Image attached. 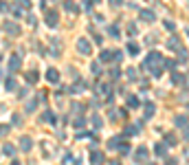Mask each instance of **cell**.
<instances>
[{"label": "cell", "mask_w": 189, "mask_h": 165, "mask_svg": "<svg viewBox=\"0 0 189 165\" xmlns=\"http://www.w3.org/2000/svg\"><path fill=\"white\" fill-rule=\"evenodd\" d=\"M27 79H29V84H35V82H37V70H29V73H27Z\"/></svg>", "instance_id": "obj_18"}, {"label": "cell", "mask_w": 189, "mask_h": 165, "mask_svg": "<svg viewBox=\"0 0 189 165\" xmlns=\"http://www.w3.org/2000/svg\"><path fill=\"white\" fill-rule=\"evenodd\" d=\"M167 49H172V51H176V49H178V38H176V35H174V38L169 40V44H167Z\"/></svg>", "instance_id": "obj_20"}, {"label": "cell", "mask_w": 189, "mask_h": 165, "mask_svg": "<svg viewBox=\"0 0 189 165\" xmlns=\"http://www.w3.org/2000/svg\"><path fill=\"white\" fill-rule=\"evenodd\" d=\"M5 31L9 35H20V27L15 25V22H5Z\"/></svg>", "instance_id": "obj_3"}, {"label": "cell", "mask_w": 189, "mask_h": 165, "mask_svg": "<svg viewBox=\"0 0 189 165\" xmlns=\"http://www.w3.org/2000/svg\"><path fill=\"white\" fill-rule=\"evenodd\" d=\"M128 108H138V99L132 95V97H128Z\"/></svg>", "instance_id": "obj_19"}, {"label": "cell", "mask_w": 189, "mask_h": 165, "mask_svg": "<svg viewBox=\"0 0 189 165\" xmlns=\"http://www.w3.org/2000/svg\"><path fill=\"white\" fill-rule=\"evenodd\" d=\"M18 5H20L22 9H29V7H31V2H29V0H18Z\"/></svg>", "instance_id": "obj_30"}, {"label": "cell", "mask_w": 189, "mask_h": 165, "mask_svg": "<svg viewBox=\"0 0 189 165\" xmlns=\"http://www.w3.org/2000/svg\"><path fill=\"white\" fill-rule=\"evenodd\" d=\"M37 104H40V95H37L35 99H31V101L27 104V108H24V110H27V112H33V110L37 108Z\"/></svg>", "instance_id": "obj_12"}, {"label": "cell", "mask_w": 189, "mask_h": 165, "mask_svg": "<svg viewBox=\"0 0 189 165\" xmlns=\"http://www.w3.org/2000/svg\"><path fill=\"white\" fill-rule=\"evenodd\" d=\"M128 35H136V27H134V25L128 27Z\"/></svg>", "instance_id": "obj_31"}, {"label": "cell", "mask_w": 189, "mask_h": 165, "mask_svg": "<svg viewBox=\"0 0 189 165\" xmlns=\"http://www.w3.org/2000/svg\"><path fill=\"white\" fill-rule=\"evenodd\" d=\"M134 158H136L138 163H145V161H147V148H138L136 154H134Z\"/></svg>", "instance_id": "obj_5"}, {"label": "cell", "mask_w": 189, "mask_h": 165, "mask_svg": "<svg viewBox=\"0 0 189 165\" xmlns=\"http://www.w3.org/2000/svg\"><path fill=\"white\" fill-rule=\"evenodd\" d=\"M46 79H49L51 84H57L59 82V73H57L55 68H49V70H46Z\"/></svg>", "instance_id": "obj_4"}, {"label": "cell", "mask_w": 189, "mask_h": 165, "mask_svg": "<svg viewBox=\"0 0 189 165\" xmlns=\"http://www.w3.org/2000/svg\"><path fill=\"white\" fill-rule=\"evenodd\" d=\"M128 53L130 55H138V44L136 42H128Z\"/></svg>", "instance_id": "obj_15"}, {"label": "cell", "mask_w": 189, "mask_h": 165, "mask_svg": "<svg viewBox=\"0 0 189 165\" xmlns=\"http://www.w3.org/2000/svg\"><path fill=\"white\" fill-rule=\"evenodd\" d=\"M176 126H178V128H180V126H182V128L187 126V117H185V114H180V117H176Z\"/></svg>", "instance_id": "obj_21"}, {"label": "cell", "mask_w": 189, "mask_h": 165, "mask_svg": "<svg viewBox=\"0 0 189 165\" xmlns=\"http://www.w3.org/2000/svg\"><path fill=\"white\" fill-rule=\"evenodd\" d=\"M138 128H141V126H138V123H136V126H128V128H125V132H123V134H125V136H134V134H136V132H138Z\"/></svg>", "instance_id": "obj_13"}, {"label": "cell", "mask_w": 189, "mask_h": 165, "mask_svg": "<svg viewBox=\"0 0 189 165\" xmlns=\"http://www.w3.org/2000/svg\"><path fill=\"white\" fill-rule=\"evenodd\" d=\"M172 79H174V84H182V82H185V75H180V73H174V75H172Z\"/></svg>", "instance_id": "obj_23"}, {"label": "cell", "mask_w": 189, "mask_h": 165, "mask_svg": "<svg viewBox=\"0 0 189 165\" xmlns=\"http://www.w3.org/2000/svg\"><path fill=\"white\" fill-rule=\"evenodd\" d=\"M77 51H79L81 55H90V42H88L86 38H79V40H77Z\"/></svg>", "instance_id": "obj_2"}, {"label": "cell", "mask_w": 189, "mask_h": 165, "mask_svg": "<svg viewBox=\"0 0 189 165\" xmlns=\"http://www.w3.org/2000/svg\"><path fill=\"white\" fill-rule=\"evenodd\" d=\"M154 152H156V156H167V145H165V143H156Z\"/></svg>", "instance_id": "obj_9"}, {"label": "cell", "mask_w": 189, "mask_h": 165, "mask_svg": "<svg viewBox=\"0 0 189 165\" xmlns=\"http://www.w3.org/2000/svg\"><path fill=\"white\" fill-rule=\"evenodd\" d=\"M90 70H92V73H94V75H99V73H101V66H99L97 62H94V64L90 66Z\"/></svg>", "instance_id": "obj_28"}, {"label": "cell", "mask_w": 189, "mask_h": 165, "mask_svg": "<svg viewBox=\"0 0 189 165\" xmlns=\"http://www.w3.org/2000/svg\"><path fill=\"white\" fill-rule=\"evenodd\" d=\"M108 33H110L112 38H119V29H116V27H110V29H108Z\"/></svg>", "instance_id": "obj_29"}, {"label": "cell", "mask_w": 189, "mask_h": 165, "mask_svg": "<svg viewBox=\"0 0 189 165\" xmlns=\"http://www.w3.org/2000/svg\"><path fill=\"white\" fill-rule=\"evenodd\" d=\"M42 119H44L46 123H55V114H53L51 110H46V112L42 114Z\"/></svg>", "instance_id": "obj_14"}, {"label": "cell", "mask_w": 189, "mask_h": 165, "mask_svg": "<svg viewBox=\"0 0 189 165\" xmlns=\"http://www.w3.org/2000/svg\"><path fill=\"white\" fill-rule=\"evenodd\" d=\"M44 22L49 25L51 29H55L57 25H59V11H55V9H49L44 13Z\"/></svg>", "instance_id": "obj_1"}, {"label": "cell", "mask_w": 189, "mask_h": 165, "mask_svg": "<svg viewBox=\"0 0 189 165\" xmlns=\"http://www.w3.org/2000/svg\"><path fill=\"white\" fill-rule=\"evenodd\" d=\"M64 7H66L68 11H77V7H75V2H73V0H66V2H64Z\"/></svg>", "instance_id": "obj_24"}, {"label": "cell", "mask_w": 189, "mask_h": 165, "mask_svg": "<svg viewBox=\"0 0 189 165\" xmlns=\"http://www.w3.org/2000/svg\"><path fill=\"white\" fill-rule=\"evenodd\" d=\"M121 143H123V139H121V136H114V139L108 141V148H110V150H119Z\"/></svg>", "instance_id": "obj_8"}, {"label": "cell", "mask_w": 189, "mask_h": 165, "mask_svg": "<svg viewBox=\"0 0 189 165\" xmlns=\"http://www.w3.org/2000/svg\"><path fill=\"white\" fill-rule=\"evenodd\" d=\"M108 2H110V5H112V7H119V5H121V2H123V0H108Z\"/></svg>", "instance_id": "obj_34"}, {"label": "cell", "mask_w": 189, "mask_h": 165, "mask_svg": "<svg viewBox=\"0 0 189 165\" xmlns=\"http://www.w3.org/2000/svg\"><path fill=\"white\" fill-rule=\"evenodd\" d=\"M165 27H167V31H174V22H172V20H167V22H165Z\"/></svg>", "instance_id": "obj_32"}, {"label": "cell", "mask_w": 189, "mask_h": 165, "mask_svg": "<svg viewBox=\"0 0 189 165\" xmlns=\"http://www.w3.org/2000/svg\"><path fill=\"white\" fill-rule=\"evenodd\" d=\"M176 163H178L176 158H167V163H165V165H176Z\"/></svg>", "instance_id": "obj_36"}, {"label": "cell", "mask_w": 189, "mask_h": 165, "mask_svg": "<svg viewBox=\"0 0 189 165\" xmlns=\"http://www.w3.org/2000/svg\"><path fill=\"white\" fill-rule=\"evenodd\" d=\"M13 16H15V18H22V16H24V9H22L20 5H15V7H13Z\"/></svg>", "instance_id": "obj_22"}, {"label": "cell", "mask_w": 189, "mask_h": 165, "mask_svg": "<svg viewBox=\"0 0 189 165\" xmlns=\"http://www.w3.org/2000/svg\"><path fill=\"white\" fill-rule=\"evenodd\" d=\"M128 77H130V79H134V77H136V70H134V68H130V70H128Z\"/></svg>", "instance_id": "obj_33"}, {"label": "cell", "mask_w": 189, "mask_h": 165, "mask_svg": "<svg viewBox=\"0 0 189 165\" xmlns=\"http://www.w3.org/2000/svg\"><path fill=\"white\" fill-rule=\"evenodd\" d=\"M11 165H20V163H18V161H13V163H11Z\"/></svg>", "instance_id": "obj_39"}, {"label": "cell", "mask_w": 189, "mask_h": 165, "mask_svg": "<svg viewBox=\"0 0 189 165\" xmlns=\"http://www.w3.org/2000/svg\"><path fill=\"white\" fill-rule=\"evenodd\" d=\"M141 18H143L145 22H154V18H156V16H154L152 11H141Z\"/></svg>", "instance_id": "obj_17"}, {"label": "cell", "mask_w": 189, "mask_h": 165, "mask_svg": "<svg viewBox=\"0 0 189 165\" xmlns=\"http://www.w3.org/2000/svg\"><path fill=\"white\" fill-rule=\"evenodd\" d=\"M154 112H156V106L154 104H145V119H152Z\"/></svg>", "instance_id": "obj_11"}, {"label": "cell", "mask_w": 189, "mask_h": 165, "mask_svg": "<svg viewBox=\"0 0 189 165\" xmlns=\"http://www.w3.org/2000/svg\"><path fill=\"white\" fill-rule=\"evenodd\" d=\"M165 139H167V145H176V141H178V139H176L174 134H167Z\"/></svg>", "instance_id": "obj_27"}, {"label": "cell", "mask_w": 189, "mask_h": 165, "mask_svg": "<svg viewBox=\"0 0 189 165\" xmlns=\"http://www.w3.org/2000/svg\"><path fill=\"white\" fill-rule=\"evenodd\" d=\"M9 70H20V55H11V60H9Z\"/></svg>", "instance_id": "obj_6"}, {"label": "cell", "mask_w": 189, "mask_h": 165, "mask_svg": "<svg viewBox=\"0 0 189 165\" xmlns=\"http://www.w3.org/2000/svg\"><path fill=\"white\" fill-rule=\"evenodd\" d=\"M5 132H9V128L7 126H0V136H5Z\"/></svg>", "instance_id": "obj_35"}, {"label": "cell", "mask_w": 189, "mask_h": 165, "mask_svg": "<svg viewBox=\"0 0 189 165\" xmlns=\"http://www.w3.org/2000/svg\"><path fill=\"white\" fill-rule=\"evenodd\" d=\"M90 161H92V165H101V163H103V154H101V152H92Z\"/></svg>", "instance_id": "obj_10"}, {"label": "cell", "mask_w": 189, "mask_h": 165, "mask_svg": "<svg viewBox=\"0 0 189 165\" xmlns=\"http://www.w3.org/2000/svg\"><path fill=\"white\" fill-rule=\"evenodd\" d=\"M20 148L24 150V152H29V150L33 148V141H31L29 136H22V139H20Z\"/></svg>", "instance_id": "obj_7"}, {"label": "cell", "mask_w": 189, "mask_h": 165, "mask_svg": "<svg viewBox=\"0 0 189 165\" xmlns=\"http://www.w3.org/2000/svg\"><path fill=\"white\" fill-rule=\"evenodd\" d=\"M5 86H7V90H13V88H15V79H13V77H9V79L5 82Z\"/></svg>", "instance_id": "obj_25"}, {"label": "cell", "mask_w": 189, "mask_h": 165, "mask_svg": "<svg viewBox=\"0 0 189 165\" xmlns=\"http://www.w3.org/2000/svg\"><path fill=\"white\" fill-rule=\"evenodd\" d=\"M160 66L167 68V70H174V68H176V62H174V60H165V62H160Z\"/></svg>", "instance_id": "obj_16"}, {"label": "cell", "mask_w": 189, "mask_h": 165, "mask_svg": "<svg viewBox=\"0 0 189 165\" xmlns=\"http://www.w3.org/2000/svg\"><path fill=\"white\" fill-rule=\"evenodd\" d=\"M110 165H121V163H119V161H114V163H110Z\"/></svg>", "instance_id": "obj_38"}, {"label": "cell", "mask_w": 189, "mask_h": 165, "mask_svg": "<svg viewBox=\"0 0 189 165\" xmlns=\"http://www.w3.org/2000/svg\"><path fill=\"white\" fill-rule=\"evenodd\" d=\"M185 139H189V128H187V132H185Z\"/></svg>", "instance_id": "obj_37"}, {"label": "cell", "mask_w": 189, "mask_h": 165, "mask_svg": "<svg viewBox=\"0 0 189 165\" xmlns=\"http://www.w3.org/2000/svg\"><path fill=\"white\" fill-rule=\"evenodd\" d=\"M2 152H5L7 156H13V154H15V152H13V145H9V143H7V145L2 148Z\"/></svg>", "instance_id": "obj_26"}]
</instances>
